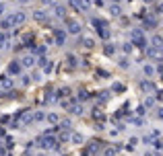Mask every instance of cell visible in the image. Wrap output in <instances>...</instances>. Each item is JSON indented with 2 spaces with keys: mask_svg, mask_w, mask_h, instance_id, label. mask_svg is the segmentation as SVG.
I'll return each instance as SVG.
<instances>
[{
  "mask_svg": "<svg viewBox=\"0 0 163 156\" xmlns=\"http://www.w3.org/2000/svg\"><path fill=\"white\" fill-rule=\"evenodd\" d=\"M8 21H11L13 25H21V23L25 21V14H23V12H17V14H13V16H11Z\"/></svg>",
  "mask_w": 163,
  "mask_h": 156,
  "instance_id": "6da1fadb",
  "label": "cell"
},
{
  "mask_svg": "<svg viewBox=\"0 0 163 156\" xmlns=\"http://www.w3.org/2000/svg\"><path fill=\"white\" fill-rule=\"evenodd\" d=\"M68 27H70V33H79L81 31L79 23H74V21H68Z\"/></svg>",
  "mask_w": 163,
  "mask_h": 156,
  "instance_id": "7a4b0ae2",
  "label": "cell"
},
{
  "mask_svg": "<svg viewBox=\"0 0 163 156\" xmlns=\"http://www.w3.org/2000/svg\"><path fill=\"white\" fill-rule=\"evenodd\" d=\"M44 146H46V148H54V146H56V142H54V138H46V142H44Z\"/></svg>",
  "mask_w": 163,
  "mask_h": 156,
  "instance_id": "3957f363",
  "label": "cell"
},
{
  "mask_svg": "<svg viewBox=\"0 0 163 156\" xmlns=\"http://www.w3.org/2000/svg\"><path fill=\"white\" fill-rule=\"evenodd\" d=\"M76 2H79V8H83V10L89 8V0H76Z\"/></svg>",
  "mask_w": 163,
  "mask_h": 156,
  "instance_id": "277c9868",
  "label": "cell"
},
{
  "mask_svg": "<svg viewBox=\"0 0 163 156\" xmlns=\"http://www.w3.org/2000/svg\"><path fill=\"white\" fill-rule=\"evenodd\" d=\"M11 72H13V74L21 72V66H19V64H11Z\"/></svg>",
  "mask_w": 163,
  "mask_h": 156,
  "instance_id": "5b68a950",
  "label": "cell"
},
{
  "mask_svg": "<svg viewBox=\"0 0 163 156\" xmlns=\"http://www.w3.org/2000/svg\"><path fill=\"white\" fill-rule=\"evenodd\" d=\"M161 43H163L161 37H153V45H155V47H161Z\"/></svg>",
  "mask_w": 163,
  "mask_h": 156,
  "instance_id": "8992f818",
  "label": "cell"
},
{
  "mask_svg": "<svg viewBox=\"0 0 163 156\" xmlns=\"http://www.w3.org/2000/svg\"><path fill=\"white\" fill-rule=\"evenodd\" d=\"M142 88L144 90H155V86H153L151 82H142Z\"/></svg>",
  "mask_w": 163,
  "mask_h": 156,
  "instance_id": "52a82bcc",
  "label": "cell"
},
{
  "mask_svg": "<svg viewBox=\"0 0 163 156\" xmlns=\"http://www.w3.org/2000/svg\"><path fill=\"white\" fill-rule=\"evenodd\" d=\"M23 66H33V58H29V56H27V58L23 60Z\"/></svg>",
  "mask_w": 163,
  "mask_h": 156,
  "instance_id": "ba28073f",
  "label": "cell"
},
{
  "mask_svg": "<svg viewBox=\"0 0 163 156\" xmlns=\"http://www.w3.org/2000/svg\"><path fill=\"white\" fill-rule=\"evenodd\" d=\"M2 86H4V88H11V86H13V80H8V78H6V80H2Z\"/></svg>",
  "mask_w": 163,
  "mask_h": 156,
  "instance_id": "9c48e42d",
  "label": "cell"
},
{
  "mask_svg": "<svg viewBox=\"0 0 163 156\" xmlns=\"http://www.w3.org/2000/svg\"><path fill=\"white\" fill-rule=\"evenodd\" d=\"M35 19H37V21H44V12L37 10V12H35Z\"/></svg>",
  "mask_w": 163,
  "mask_h": 156,
  "instance_id": "30bf717a",
  "label": "cell"
},
{
  "mask_svg": "<svg viewBox=\"0 0 163 156\" xmlns=\"http://www.w3.org/2000/svg\"><path fill=\"white\" fill-rule=\"evenodd\" d=\"M56 14H58V16H62V14H64V8H60V6H58V8H56Z\"/></svg>",
  "mask_w": 163,
  "mask_h": 156,
  "instance_id": "8fae6325",
  "label": "cell"
},
{
  "mask_svg": "<svg viewBox=\"0 0 163 156\" xmlns=\"http://www.w3.org/2000/svg\"><path fill=\"white\" fill-rule=\"evenodd\" d=\"M111 12H114V14H120V6H111Z\"/></svg>",
  "mask_w": 163,
  "mask_h": 156,
  "instance_id": "7c38bea8",
  "label": "cell"
},
{
  "mask_svg": "<svg viewBox=\"0 0 163 156\" xmlns=\"http://www.w3.org/2000/svg\"><path fill=\"white\" fill-rule=\"evenodd\" d=\"M159 117H161V119H163V109H161V111H159Z\"/></svg>",
  "mask_w": 163,
  "mask_h": 156,
  "instance_id": "4fadbf2b",
  "label": "cell"
},
{
  "mask_svg": "<svg viewBox=\"0 0 163 156\" xmlns=\"http://www.w3.org/2000/svg\"><path fill=\"white\" fill-rule=\"evenodd\" d=\"M2 10H4V6H2V4H0V14H2Z\"/></svg>",
  "mask_w": 163,
  "mask_h": 156,
  "instance_id": "5bb4252c",
  "label": "cell"
},
{
  "mask_svg": "<svg viewBox=\"0 0 163 156\" xmlns=\"http://www.w3.org/2000/svg\"><path fill=\"white\" fill-rule=\"evenodd\" d=\"M144 2H153V0H144Z\"/></svg>",
  "mask_w": 163,
  "mask_h": 156,
  "instance_id": "9a60e30c",
  "label": "cell"
},
{
  "mask_svg": "<svg viewBox=\"0 0 163 156\" xmlns=\"http://www.w3.org/2000/svg\"><path fill=\"white\" fill-rule=\"evenodd\" d=\"M114 2H118V0H114Z\"/></svg>",
  "mask_w": 163,
  "mask_h": 156,
  "instance_id": "2e32d148",
  "label": "cell"
}]
</instances>
